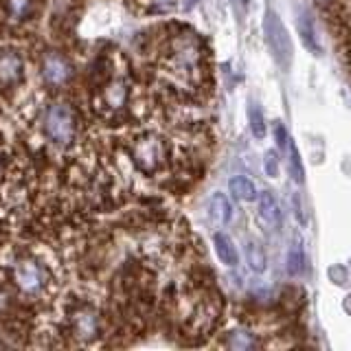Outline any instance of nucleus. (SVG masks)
Masks as SVG:
<instances>
[{
  "mask_svg": "<svg viewBox=\"0 0 351 351\" xmlns=\"http://www.w3.org/2000/svg\"><path fill=\"white\" fill-rule=\"evenodd\" d=\"M22 73H25V64L16 51L0 53V84L14 86L22 80Z\"/></svg>",
  "mask_w": 351,
  "mask_h": 351,
  "instance_id": "nucleus-9",
  "label": "nucleus"
},
{
  "mask_svg": "<svg viewBox=\"0 0 351 351\" xmlns=\"http://www.w3.org/2000/svg\"><path fill=\"white\" fill-rule=\"evenodd\" d=\"M228 189L241 202H255L257 195H259L255 182H252L250 178H246V176H233L228 182Z\"/></svg>",
  "mask_w": 351,
  "mask_h": 351,
  "instance_id": "nucleus-14",
  "label": "nucleus"
},
{
  "mask_svg": "<svg viewBox=\"0 0 351 351\" xmlns=\"http://www.w3.org/2000/svg\"><path fill=\"white\" fill-rule=\"evenodd\" d=\"M303 270H305V252L301 246L294 244L288 252V272L292 277H299Z\"/></svg>",
  "mask_w": 351,
  "mask_h": 351,
  "instance_id": "nucleus-20",
  "label": "nucleus"
},
{
  "mask_svg": "<svg viewBox=\"0 0 351 351\" xmlns=\"http://www.w3.org/2000/svg\"><path fill=\"white\" fill-rule=\"evenodd\" d=\"M208 208H211V217L215 219L217 224H230L233 222V204L224 195V193H213L211 195V202H208Z\"/></svg>",
  "mask_w": 351,
  "mask_h": 351,
  "instance_id": "nucleus-13",
  "label": "nucleus"
},
{
  "mask_svg": "<svg viewBox=\"0 0 351 351\" xmlns=\"http://www.w3.org/2000/svg\"><path fill=\"white\" fill-rule=\"evenodd\" d=\"M274 141H277V145L281 147V149H285V145H288V132H285V125L281 123V121H277L274 123Z\"/></svg>",
  "mask_w": 351,
  "mask_h": 351,
  "instance_id": "nucleus-23",
  "label": "nucleus"
},
{
  "mask_svg": "<svg viewBox=\"0 0 351 351\" xmlns=\"http://www.w3.org/2000/svg\"><path fill=\"white\" fill-rule=\"evenodd\" d=\"M257 206L263 224H268L270 228H277L281 224V206L270 191H263L257 195Z\"/></svg>",
  "mask_w": 351,
  "mask_h": 351,
  "instance_id": "nucleus-11",
  "label": "nucleus"
},
{
  "mask_svg": "<svg viewBox=\"0 0 351 351\" xmlns=\"http://www.w3.org/2000/svg\"><path fill=\"white\" fill-rule=\"evenodd\" d=\"M248 123H250V132L255 138H263L266 136V119H263V112L259 110L257 104H250L248 108Z\"/></svg>",
  "mask_w": 351,
  "mask_h": 351,
  "instance_id": "nucleus-18",
  "label": "nucleus"
},
{
  "mask_svg": "<svg viewBox=\"0 0 351 351\" xmlns=\"http://www.w3.org/2000/svg\"><path fill=\"white\" fill-rule=\"evenodd\" d=\"M132 160L143 173L158 171L165 160H167V147L165 143L154 134H141L132 143Z\"/></svg>",
  "mask_w": 351,
  "mask_h": 351,
  "instance_id": "nucleus-4",
  "label": "nucleus"
},
{
  "mask_svg": "<svg viewBox=\"0 0 351 351\" xmlns=\"http://www.w3.org/2000/svg\"><path fill=\"white\" fill-rule=\"evenodd\" d=\"M288 162H290V173L296 182H303L305 180V173H303V162H301V154H299V147L294 145L292 141H288Z\"/></svg>",
  "mask_w": 351,
  "mask_h": 351,
  "instance_id": "nucleus-19",
  "label": "nucleus"
},
{
  "mask_svg": "<svg viewBox=\"0 0 351 351\" xmlns=\"http://www.w3.org/2000/svg\"><path fill=\"white\" fill-rule=\"evenodd\" d=\"M128 97H130L128 82L123 77L114 75L104 84L101 95H99V104H101V110H106V112H119V110L125 108Z\"/></svg>",
  "mask_w": 351,
  "mask_h": 351,
  "instance_id": "nucleus-8",
  "label": "nucleus"
},
{
  "mask_svg": "<svg viewBox=\"0 0 351 351\" xmlns=\"http://www.w3.org/2000/svg\"><path fill=\"white\" fill-rule=\"evenodd\" d=\"M204 49L193 31H182L169 42V58L167 64L173 75L184 80H195L202 71Z\"/></svg>",
  "mask_w": 351,
  "mask_h": 351,
  "instance_id": "nucleus-1",
  "label": "nucleus"
},
{
  "mask_svg": "<svg viewBox=\"0 0 351 351\" xmlns=\"http://www.w3.org/2000/svg\"><path fill=\"white\" fill-rule=\"evenodd\" d=\"M5 7H7V16L11 20H27L33 9H36V0H5Z\"/></svg>",
  "mask_w": 351,
  "mask_h": 351,
  "instance_id": "nucleus-17",
  "label": "nucleus"
},
{
  "mask_svg": "<svg viewBox=\"0 0 351 351\" xmlns=\"http://www.w3.org/2000/svg\"><path fill=\"white\" fill-rule=\"evenodd\" d=\"M261 343L257 340V336L248 332V329H235V332H230L224 340V347L228 349H257Z\"/></svg>",
  "mask_w": 351,
  "mask_h": 351,
  "instance_id": "nucleus-15",
  "label": "nucleus"
},
{
  "mask_svg": "<svg viewBox=\"0 0 351 351\" xmlns=\"http://www.w3.org/2000/svg\"><path fill=\"white\" fill-rule=\"evenodd\" d=\"M246 259H248V266L252 272H263L268 268L266 250H263V246L257 244V241H248L246 244Z\"/></svg>",
  "mask_w": 351,
  "mask_h": 351,
  "instance_id": "nucleus-16",
  "label": "nucleus"
},
{
  "mask_svg": "<svg viewBox=\"0 0 351 351\" xmlns=\"http://www.w3.org/2000/svg\"><path fill=\"white\" fill-rule=\"evenodd\" d=\"M73 64L62 53H47L42 60V80L51 88H62L73 80Z\"/></svg>",
  "mask_w": 351,
  "mask_h": 351,
  "instance_id": "nucleus-6",
  "label": "nucleus"
},
{
  "mask_svg": "<svg viewBox=\"0 0 351 351\" xmlns=\"http://www.w3.org/2000/svg\"><path fill=\"white\" fill-rule=\"evenodd\" d=\"M263 33H266V42L274 55V60L281 66V69H290L292 64V40L288 36V29L281 22V18L274 14L272 9L266 11V18H263Z\"/></svg>",
  "mask_w": 351,
  "mask_h": 351,
  "instance_id": "nucleus-5",
  "label": "nucleus"
},
{
  "mask_svg": "<svg viewBox=\"0 0 351 351\" xmlns=\"http://www.w3.org/2000/svg\"><path fill=\"white\" fill-rule=\"evenodd\" d=\"M44 134L58 147H69L77 136V117L69 104H53L44 112Z\"/></svg>",
  "mask_w": 351,
  "mask_h": 351,
  "instance_id": "nucleus-2",
  "label": "nucleus"
},
{
  "mask_svg": "<svg viewBox=\"0 0 351 351\" xmlns=\"http://www.w3.org/2000/svg\"><path fill=\"white\" fill-rule=\"evenodd\" d=\"M71 332L80 343H90L101 332V316L90 305H82L71 314Z\"/></svg>",
  "mask_w": 351,
  "mask_h": 351,
  "instance_id": "nucleus-7",
  "label": "nucleus"
},
{
  "mask_svg": "<svg viewBox=\"0 0 351 351\" xmlns=\"http://www.w3.org/2000/svg\"><path fill=\"white\" fill-rule=\"evenodd\" d=\"M11 279L14 285L25 296H38L49 283V272L38 259L33 257H20L14 268H11Z\"/></svg>",
  "mask_w": 351,
  "mask_h": 351,
  "instance_id": "nucleus-3",
  "label": "nucleus"
},
{
  "mask_svg": "<svg viewBox=\"0 0 351 351\" xmlns=\"http://www.w3.org/2000/svg\"><path fill=\"white\" fill-rule=\"evenodd\" d=\"M197 3H200V0H184V3H182V9H184V11H189V9H193Z\"/></svg>",
  "mask_w": 351,
  "mask_h": 351,
  "instance_id": "nucleus-24",
  "label": "nucleus"
},
{
  "mask_svg": "<svg viewBox=\"0 0 351 351\" xmlns=\"http://www.w3.org/2000/svg\"><path fill=\"white\" fill-rule=\"evenodd\" d=\"M327 274H329V279H332V283L336 285H345L349 281V272L345 266H340V263H334V266L327 270Z\"/></svg>",
  "mask_w": 351,
  "mask_h": 351,
  "instance_id": "nucleus-22",
  "label": "nucleus"
},
{
  "mask_svg": "<svg viewBox=\"0 0 351 351\" xmlns=\"http://www.w3.org/2000/svg\"><path fill=\"white\" fill-rule=\"evenodd\" d=\"M263 169H266V176H270V178H277V176H279V156H277V152H274V149L266 152V158H263Z\"/></svg>",
  "mask_w": 351,
  "mask_h": 351,
  "instance_id": "nucleus-21",
  "label": "nucleus"
},
{
  "mask_svg": "<svg viewBox=\"0 0 351 351\" xmlns=\"http://www.w3.org/2000/svg\"><path fill=\"white\" fill-rule=\"evenodd\" d=\"M213 248H215L217 259L222 261L224 266H228V268L237 266V261H239L237 248H235V244H233V239H230L226 233H215V235H213Z\"/></svg>",
  "mask_w": 351,
  "mask_h": 351,
  "instance_id": "nucleus-12",
  "label": "nucleus"
},
{
  "mask_svg": "<svg viewBox=\"0 0 351 351\" xmlns=\"http://www.w3.org/2000/svg\"><path fill=\"white\" fill-rule=\"evenodd\" d=\"M154 5H167V3H171V0H152Z\"/></svg>",
  "mask_w": 351,
  "mask_h": 351,
  "instance_id": "nucleus-26",
  "label": "nucleus"
},
{
  "mask_svg": "<svg viewBox=\"0 0 351 351\" xmlns=\"http://www.w3.org/2000/svg\"><path fill=\"white\" fill-rule=\"evenodd\" d=\"M296 29H299V36H301V42L305 44V49L310 51L312 55H321L323 53V44L318 40V33H316V27L310 18L307 11H301L299 18H296Z\"/></svg>",
  "mask_w": 351,
  "mask_h": 351,
  "instance_id": "nucleus-10",
  "label": "nucleus"
},
{
  "mask_svg": "<svg viewBox=\"0 0 351 351\" xmlns=\"http://www.w3.org/2000/svg\"><path fill=\"white\" fill-rule=\"evenodd\" d=\"M343 307H345V312L351 316V294H347L345 296V301H343Z\"/></svg>",
  "mask_w": 351,
  "mask_h": 351,
  "instance_id": "nucleus-25",
  "label": "nucleus"
}]
</instances>
